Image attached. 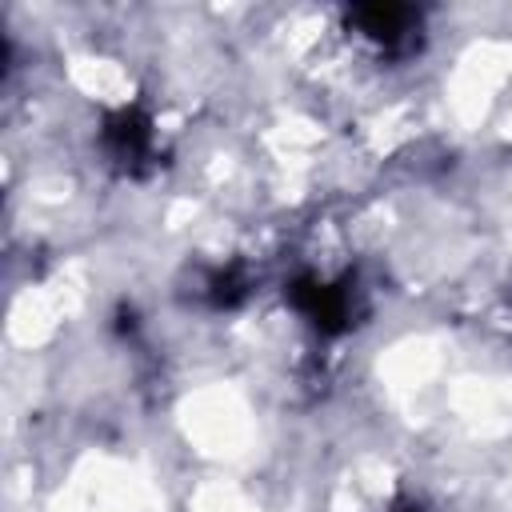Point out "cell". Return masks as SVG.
I'll return each instance as SVG.
<instances>
[{"mask_svg":"<svg viewBox=\"0 0 512 512\" xmlns=\"http://www.w3.org/2000/svg\"><path fill=\"white\" fill-rule=\"evenodd\" d=\"M288 300L320 328V332H344L356 324V316L364 312L360 304V288L352 276L344 280H316V276H300L288 288Z\"/></svg>","mask_w":512,"mask_h":512,"instance_id":"cell-1","label":"cell"},{"mask_svg":"<svg viewBox=\"0 0 512 512\" xmlns=\"http://www.w3.org/2000/svg\"><path fill=\"white\" fill-rule=\"evenodd\" d=\"M100 144H104L108 164L120 168L124 176H144V172L156 168V132H152V120L140 108L112 112L104 120Z\"/></svg>","mask_w":512,"mask_h":512,"instance_id":"cell-2","label":"cell"},{"mask_svg":"<svg viewBox=\"0 0 512 512\" xmlns=\"http://www.w3.org/2000/svg\"><path fill=\"white\" fill-rule=\"evenodd\" d=\"M348 24L380 52V56H404L416 48L420 16L404 4H360L348 12Z\"/></svg>","mask_w":512,"mask_h":512,"instance_id":"cell-3","label":"cell"},{"mask_svg":"<svg viewBox=\"0 0 512 512\" xmlns=\"http://www.w3.org/2000/svg\"><path fill=\"white\" fill-rule=\"evenodd\" d=\"M204 296L212 308H232L248 296V272L240 264H228V268H216L208 280H204Z\"/></svg>","mask_w":512,"mask_h":512,"instance_id":"cell-4","label":"cell"},{"mask_svg":"<svg viewBox=\"0 0 512 512\" xmlns=\"http://www.w3.org/2000/svg\"><path fill=\"white\" fill-rule=\"evenodd\" d=\"M388 512H428V508H424L420 500H412V496H400V500H396Z\"/></svg>","mask_w":512,"mask_h":512,"instance_id":"cell-5","label":"cell"}]
</instances>
